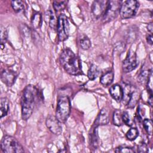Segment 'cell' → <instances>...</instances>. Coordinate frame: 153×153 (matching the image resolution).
<instances>
[{
    "label": "cell",
    "instance_id": "cell-1",
    "mask_svg": "<svg viewBox=\"0 0 153 153\" xmlns=\"http://www.w3.org/2000/svg\"><path fill=\"white\" fill-rule=\"evenodd\" d=\"M39 94L38 89L33 85L29 84L24 88L22 99V118L23 120H28L31 116Z\"/></svg>",
    "mask_w": 153,
    "mask_h": 153
},
{
    "label": "cell",
    "instance_id": "cell-2",
    "mask_svg": "<svg viewBox=\"0 0 153 153\" xmlns=\"http://www.w3.org/2000/svg\"><path fill=\"white\" fill-rule=\"evenodd\" d=\"M59 62L65 71L70 75H76L82 72L80 59L69 48L62 51Z\"/></svg>",
    "mask_w": 153,
    "mask_h": 153
},
{
    "label": "cell",
    "instance_id": "cell-3",
    "mask_svg": "<svg viewBox=\"0 0 153 153\" xmlns=\"http://www.w3.org/2000/svg\"><path fill=\"white\" fill-rule=\"evenodd\" d=\"M71 113V102L66 95H60L57 99L56 117L62 123H65Z\"/></svg>",
    "mask_w": 153,
    "mask_h": 153
},
{
    "label": "cell",
    "instance_id": "cell-4",
    "mask_svg": "<svg viewBox=\"0 0 153 153\" xmlns=\"http://www.w3.org/2000/svg\"><path fill=\"white\" fill-rule=\"evenodd\" d=\"M1 148L5 153H20L25 151L20 142L13 136L5 135L1 142Z\"/></svg>",
    "mask_w": 153,
    "mask_h": 153
},
{
    "label": "cell",
    "instance_id": "cell-5",
    "mask_svg": "<svg viewBox=\"0 0 153 153\" xmlns=\"http://www.w3.org/2000/svg\"><path fill=\"white\" fill-rule=\"evenodd\" d=\"M139 7V2L135 0L125 1L121 3L120 14L122 19H127L136 15Z\"/></svg>",
    "mask_w": 153,
    "mask_h": 153
},
{
    "label": "cell",
    "instance_id": "cell-6",
    "mask_svg": "<svg viewBox=\"0 0 153 153\" xmlns=\"http://www.w3.org/2000/svg\"><path fill=\"white\" fill-rule=\"evenodd\" d=\"M122 2L118 0H111L108 1L106 10L102 17V22L103 23H108L115 18L120 14V8Z\"/></svg>",
    "mask_w": 153,
    "mask_h": 153
},
{
    "label": "cell",
    "instance_id": "cell-7",
    "mask_svg": "<svg viewBox=\"0 0 153 153\" xmlns=\"http://www.w3.org/2000/svg\"><path fill=\"white\" fill-rule=\"evenodd\" d=\"M56 29L58 39L60 41H64L68 38L69 34V24L68 19L65 14H60L59 16Z\"/></svg>",
    "mask_w": 153,
    "mask_h": 153
},
{
    "label": "cell",
    "instance_id": "cell-8",
    "mask_svg": "<svg viewBox=\"0 0 153 153\" xmlns=\"http://www.w3.org/2000/svg\"><path fill=\"white\" fill-rule=\"evenodd\" d=\"M139 65V60L136 53L128 50L126 57L123 61L122 69L124 72L128 73L135 69Z\"/></svg>",
    "mask_w": 153,
    "mask_h": 153
},
{
    "label": "cell",
    "instance_id": "cell-9",
    "mask_svg": "<svg viewBox=\"0 0 153 153\" xmlns=\"http://www.w3.org/2000/svg\"><path fill=\"white\" fill-rule=\"evenodd\" d=\"M109 1L97 0L93 1L91 5V12L94 17L97 19L103 17L106 10Z\"/></svg>",
    "mask_w": 153,
    "mask_h": 153
},
{
    "label": "cell",
    "instance_id": "cell-10",
    "mask_svg": "<svg viewBox=\"0 0 153 153\" xmlns=\"http://www.w3.org/2000/svg\"><path fill=\"white\" fill-rule=\"evenodd\" d=\"M45 124L47 128L51 133L56 135H60L62 133V123H60V121L56 117V116L49 115L46 119Z\"/></svg>",
    "mask_w": 153,
    "mask_h": 153
},
{
    "label": "cell",
    "instance_id": "cell-11",
    "mask_svg": "<svg viewBox=\"0 0 153 153\" xmlns=\"http://www.w3.org/2000/svg\"><path fill=\"white\" fill-rule=\"evenodd\" d=\"M17 73L10 69H5L1 72V79L7 86L11 87L15 82L17 78Z\"/></svg>",
    "mask_w": 153,
    "mask_h": 153
},
{
    "label": "cell",
    "instance_id": "cell-12",
    "mask_svg": "<svg viewBox=\"0 0 153 153\" xmlns=\"http://www.w3.org/2000/svg\"><path fill=\"white\" fill-rule=\"evenodd\" d=\"M109 111L107 108H103L97 118L96 119L94 123L93 124L94 126L98 127L99 126L106 125L109 123Z\"/></svg>",
    "mask_w": 153,
    "mask_h": 153
},
{
    "label": "cell",
    "instance_id": "cell-13",
    "mask_svg": "<svg viewBox=\"0 0 153 153\" xmlns=\"http://www.w3.org/2000/svg\"><path fill=\"white\" fill-rule=\"evenodd\" d=\"M123 90L122 87L116 84L112 85L109 88V93L112 97L117 102H120L123 98Z\"/></svg>",
    "mask_w": 153,
    "mask_h": 153
},
{
    "label": "cell",
    "instance_id": "cell-14",
    "mask_svg": "<svg viewBox=\"0 0 153 153\" xmlns=\"http://www.w3.org/2000/svg\"><path fill=\"white\" fill-rule=\"evenodd\" d=\"M128 102H127V107L130 108H134L135 105L138 102V100L140 97V94L137 90H131L130 88L129 89V92L128 93Z\"/></svg>",
    "mask_w": 153,
    "mask_h": 153
},
{
    "label": "cell",
    "instance_id": "cell-15",
    "mask_svg": "<svg viewBox=\"0 0 153 153\" xmlns=\"http://www.w3.org/2000/svg\"><path fill=\"white\" fill-rule=\"evenodd\" d=\"M44 20L45 22L48 26L52 28V29H56L57 28V19L56 17L55 14L53 13V12L48 10L46 11L45 13V16H44Z\"/></svg>",
    "mask_w": 153,
    "mask_h": 153
},
{
    "label": "cell",
    "instance_id": "cell-16",
    "mask_svg": "<svg viewBox=\"0 0 153 153\" xmlns=\"http://www.w3.org/2000/svg\"><path fill=\"white\" fill-rule=\"evenodd\" d=\"M114 78V72L112 71H109L103 74L100 79V82L105 87L108 86L112 84Z\"/></svg>",
    "mask_w": 153,
    "mask_h": 153
},
{
    "label": "cell",
    "instance_id": "cell-17",
    "mask_svg": "<svg viewBox=\"0 0 153 153\" xmlns=\"http://www.w3.org/2000/svg\"><path fill=\"white\" fill-rule=\"evenodd\" d=\"M42 24V15L40 13L35 12L31 18V25L34 30L39 29Z\"/></svg>",
    "mask_w": 153,
    "mask_h": 153
},
{
    "label": "cell",
    "instance_id": "cell-18",
    "mask_svg": "<svg viewBox=\"0 0 153 153\" xmlns=\"http://www.w3.org/2000/svg\"><path fill=\"white\" fill-rule=\"evenodd\" d=\"M9 110V100L7 97H2L0 99V117L2 118L6 116Z\"/></svg>",
    "mask_w": 153,
    "mask_h": 153
},
{
    "label": "cell",
    "instance_id": "cell-19",
    "mask_svg": "<svg viewBox=\"0 0 153 153\" xmlns=\"http://www.w3.org/2000/svg\"><path fill=\"white\" fill-rule=\"evenodd\" d=\"M78 43L80 47L85 50L89 49L91 45L90 39L87 35L84 34L80 35L78 38Z\"/></svg>",
    "mask_w": 153,
    "mask_h": 153
},
{
    "label": "cell",
    "instance_id": "cell-20",
    "mask_svg": "<svg viewBox=\"0 0 153 153\" xmlns=\"http://www.w3.org/2000/svg\"><path fill=\"white\" fill-rule=\"evenodd\" d=\"M97 127L93 126L91 129V133L90 135L91 136L90 137V143L92 146H93L94 148H97V146L99 145V137L97 134Z\"/></svg>",
    "mask_w": 153,
    "mask_h": 153
},
{
    "label": "cell",
    "instance_id": "cell-21",
    "mask_svg": "<svg viewBox=\"0 0 153 153\" xmlns=\"http://www.w3.org/2000/svg\"><path fill=\"white\" fill-rule=\"evenodd\" d=\"M100 70L94 64H91L88 71V78L90 80H94L99 75Z\"/></svg>",
    "mask_w": 153,
    "mask_h": 153
},
{
    "label": "cell",
    "instance_id": "cell-22",
    "mask_svg": "<svg viewBox=\"0 0 153 153\" xmlns=\"http://www.w3.org/2000/svg\"><path fill=\"white\" fill-rule=\"evenodd\" d=\"M68 1H54L53 2V6L54 10L56 13L60 12L65 10Z\"/></svg>",
    "mask_w": 153,
    "mask_h": 153
},
{
    "label": "cell",
    "instance_id": "cell-23",
    "mask_svg": "<svg viewBox=\"0 0 153 153\" xmlns=\"http://www.w3.org/2000/svg\"><path fill=\"white\" fill-rule=\"evenodd\" d=\"M122 112L120 110H116L113 114V123L117 126H121L123 124L122 118Z\"/></svg>",
    "mask_w": 153,
    "mask_h": 153
},
{
    "label": "cell",
    "instance_id": "cell-24",
    "mask_svg": "<svg viewBox=\"0 0 153 153\" xmlns=\"http://www.w3.org/2000/svg\"><path fill=\"white\" fill-rule=\"evenodd\" d=\"M11 4L13 9L16 13L21 12L25 10V4L22 1H12Z\"/></svg>",
    "mask_w": 153,
    "mask_h": 153
},
{
    "label": "cell",
    "instance_id": "cell-25",
    "mask_svg": "<svg viewBox=\"0 0 153 153\" xmlns=\"http://www.w3.org/2000/svg\"><path fill=\"white\" fill-rule=\"evenodd\" d=\"M126 136L127 139L129 140H134L139 136L138 130L136 127H132L128 130Z\"/></svg>",
    "mask_w": 153,
    "mask_h": 153
},
{
    "label": "cell",
    "instance_id": "cell-26",
    "mask_svg": "<svg viewBox=\"0 0 153 153\" xmlns=\"http://www.w3.org/2000/svg\"><path fill=\"white\" fill-rule=\"evenodd\" d=\"M8 38V33L6 28L3 26H1L0 27V38H1V48L3 49L4 45L5 44Z\"/></svg>",
    "mask_w": 153,
    "mask_h": 153
},
{
    "label": "cell",
    "instance_id": "cell-27",
    "mask_svg": "<svg viewBox=\"0 0 153 153\" xmlns=\"http://www.w3.org/2000/svg\"><path fill=\"white\" fill-rule=\"evenodd\" d=\"M143 127L146 131V133L149 135H152V120L150 119L146 118L143 120Z\"/></svg>",
    "mask_w": 153,
    "mask_h": 153
},
{
    "label": "cell",
    "instance_id": "cell-28",
    "mask_svg": "<svg viewBox=\"0 0 153 153\" xmlns=\"http://www.w3.org/2000/svg\"><path fill=\"white\" fill-rule=\"evenodd\" d=\"M146 87L149 96H152V71L150 70L146 81Z\"/></svg>",
    "mask_w": 153,
    "mask_h": 153
},
{
    "label": "cell",
    "instance_id": "cell-29",
    "mask_svg": "<svg viewBox=\"0 0 153 153\" xmlns=\"http://www.w3.org/2000/svg\"><path fill=\"white\" fill-rule=\"evenodd\" d=\"M115 152L118 153H133L134 152V149L129 146L126 145H122L117 147L115 149Z\"/></svg>",
    "mask_w": 153,
    "mask_h": 153
},
{
    "label": "cell",
    "instance_id": "cell-30",
    "mask_svg": "<svg viewBox=\"0 0 153 153\" xmlns=\"http://www.w3.org/2000/svg\"><path fill=\"white\" fill-rule=\"evenodd\" d=\"M122 118L123 123L126 124L128 126H131L133 124V121L130 118V117L129 116V114L127 112H123L122 113Z\"/></svg>",
    "mask_w": 153,
    "mask_h": 153
},
{
    "label": "cell",
    "instance_id": "cell-31",
    "mask_svg": "<svg viewBox=\"0 0 153 153\" xmlns=\"http://www.w3.org/2000/svg\"><path fill=\"white\" fill-rule=\"evenodd\" d=\"M149 72L148 71V72L146 71H143L141 72V73L140 74L139 76H138V79H139L140 82H144L145 81L147 80L148 75H149Z\"/></svg>",
    "mask_w": 153,
    "mask_h": 153
},
{
    "label": "cell",
    "instance_id": "cell-32",
    "mask_svg": "<svg viewBox=\"0 0 153 153\" xmlns=\"http://www.w3.org/2000/svg\"><path fill=\"white\" fill-rule=\"evenodd\" d=\"M148 151V148L147 145L145 143H142L138 146L137 152H146Z\"/></svg>",
    "mask_w": 153,
    "mask_h": 153
},
{
    "label": "cell",
    "instance_id": "cell-33",
    "mask_svg": "<svg viewBox=\"0 0 153 153\" xmlns=\"http://www.w3.org/2000/svg\"><path fill=\"white\" fill-rule=\"evenodd\" d=\"M146 41L147 42L150 44V45H152V34L150 33V34H148L146 36Z\"/></svg>",
    "mask_w": 153,
    "mask_h": 153
},
{
    "label": "cell",
    "instance_id": "cell-34",
    "mask_svg": "<svg viewBox=\"0 0 153 153\" xmlns=\"http://www.w3.org/2000/svg\"><path fill=\"white\" fill-rule=\"evenodd\" d=\"M147 30H148V32H150V33L152 34V30H153V24H152V22L149 23L147 25Z\"/></svg>",
    "mask_w": 153,
    "mask_h": 153
}]
</instances>
